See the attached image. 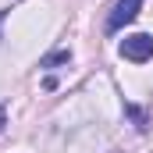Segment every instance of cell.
<instances>
[{"label": "cell", "instance_id": "obj_1", "mask_svg": "<svg viewBox=\"0 0 153 153\" xmlns=\"http://www.w3.org/2000/svg\"><path fill=\"white\" fill-rule=\"evenodd\" d=\"M121 57H125V61H135V64L150 61V57H153V36H146V32L125 36V39H121Z\"/></svg>", "mask_w": 153, "mask_h": 153}, {"label": "cell", "instance_id": "obj_2", "mask_svg": "<svg viewBox=\"0 0 153 153\" xmlns=\"http://www.w3.org/2000/svg\"><path fill=\"white\" fill-rule=\"evenodd\" d=\"M139 7H143V0H117L114 11H111V18H107V32H117V29H125L128 22H135Z\"/></svg>", "mask_w": 153, "mask_h": 153}, {"label": "cell", "instance_id": "obj_3", "mask_svg": "<svg viewBox=\"0 0 153 153\" xmlns=\"http://www.w3.org/2000/svg\"><path fill=\"white\" fill-rule=\"evenodd\" d=\"M68 57H71V53H68V50H61V53H50V57H46L43 64L50 68V64H61V61H68Z\"/></svg>", "mask_w": 153, "mask_h": 153}, {"label": "cell", "instance_id": "obj_4", "mask_svg": "<svg viewBox=\"0 0 153 153\" xmlns=\"http://www.w3.org/2000/svg\"><path fill=\"white\" fill-rule=\"evenodd\" d=\"M128 114H132V117H135V121H139V128H146V114H143L139 107H128Z\"/></svg>", "mask_w": 153, "mask_h": 153}, {"label": "cell", "instance_id": "obj_5", "mask_svg": "<svg viewBox=\"0 0 153 153\" xmlns=\"http://www.w3.org/2000/svg\"><path fill=\"white\" fill-rule=\"evenodd\" d=\"M0 22H4V11H0Z\"/></svg>", "mask_w": 153, "mask_h": 153}]
</instances>
